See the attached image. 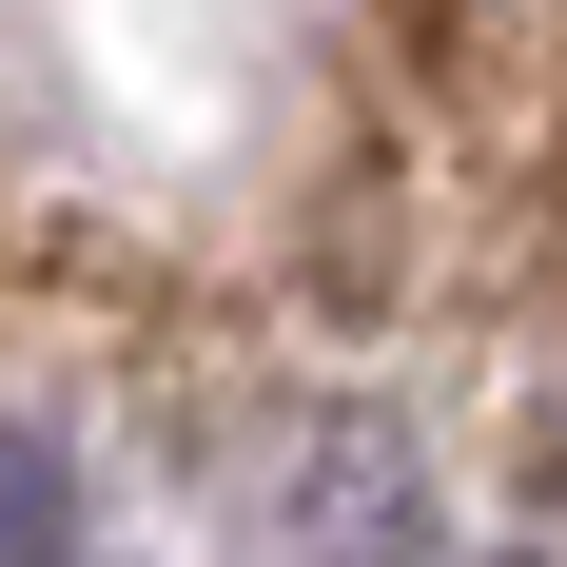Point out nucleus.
Masks as SVG:
<instances>
[{
	"mask_svg": "<svg viewBox=\"0 0 567 567\" xmlns=\"http://www.w3.org/2000/svg\"><path fill=\"white\" fill-rule=\"evenodd\" d=\"M0 567H79V509H59V451L0 431Z\"/></svg>",
	"mask_w": 567,
	"mask_h": 567,
	"instance_id": "obj_1",
	"label": "nucleus"
}]
</instances>
